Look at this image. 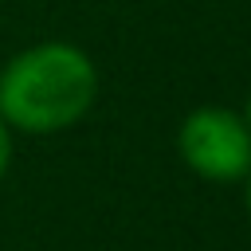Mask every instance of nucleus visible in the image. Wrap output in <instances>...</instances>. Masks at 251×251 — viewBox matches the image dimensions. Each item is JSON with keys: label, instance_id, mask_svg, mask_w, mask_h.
Here are the masks:
<instances>
[{"label": "nucleus", "instance_id": "obj_2", "mask_svg": "<svg viewBox=\"0 0 251 251\" xmlns=\"http://www.w3.org/2000/svg\"><path fill=\"white\" fill-rule=\"evenodd\" d=\"M180 161L212 184H235L251 173V129L239 110L196 106L176 129Z\"/></svg>", "mask_w": 251, "mask_h": 251}, {"label": "nucleus", "instance_id": "obj_1", "mask_svg": "<svg viewBox=\"0 0 251 251\" xmlns=\"http://www.w3.org/2000/svg\"><path fill=\"white\" fill-rule=\"evenodd\" d=\"M98 98L94 59L67 39L24 47L0 67V118L20 133H59L82 122Z\"/></svg>", "mask_w": 251, "mask_h": 251}, {"label": "nucleus", "instance_id": "obj_4", "mask_svg": "<svg viewBox=\"0 0 251 251\" xmlns=\"http://www.w3.org/2000/svg\"><path fill=\"white\" fill-rule=\"evenodd\" d=\"M239 114H243V122H247V129H251V98H247V106H243Z\"/></svg>", "mask_w": 251, "mask_h": 251}, {"label": "nucleus", "instance_id": "obj_5", "mask_svg": "<svg viewBox=\"0 0 251 251\" xmlns=\"http://www.w3.org/2000/svg\"><path fill=\"white\" fill-rule=\"evenodd\" d=\"M243 184H247V220H251V173H247V180H243Z\"/></svg>", "mask_w": 251, "mask_h": 251}, {"label": "nucleus", "instance_id": "obj_3", "mask_svg": "<svg viewBox=\"0 0 251 251\" xmlns=\"http://www.w3.org/2000/svg\"><path fill=\"white\" fill-rule=\"evenodd\" d=\"M12 126L0 118V180H4V173H8V165H12V153H16V141H12Z\"/></svg>", "mask_w": 251, "mask_h": 251}]
</instances>
